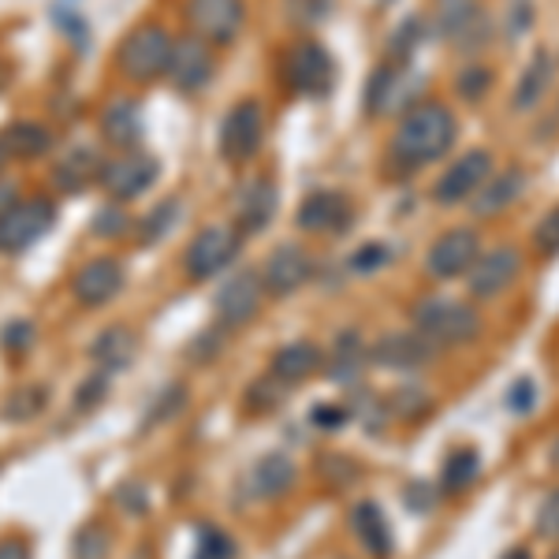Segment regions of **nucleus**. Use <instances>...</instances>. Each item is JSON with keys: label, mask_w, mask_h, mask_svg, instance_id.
<instances>
[{"label": "nucleus", "mask_w": 559, "mask_h": 559, "mask_svg": "<svg viewBox=\"0 0 559 559\" xmlns=\"http://www.w3.org/2000/svg\"><path fill=\"white\" fill-rule=\"evenodd\" d=\"M388 247H381V242H369V247H362L358 250L355 258H350V269L355 273H373V269H381V265H388Z\"/></svg>", "instance_id": "44"}, {"label": "nucleus", "mask_w": 559, "mask_h": 559, "mask_svg": "<svg viewBox=\"0 0 559 559\" xmlns=\"http://www.w3.org/2000/svg\"><path fill=\"white\" fill-rule=\"evenodd\" d=\"M455 139L459 120L452 108L440 102H421L407 108V116H403L392 134V160H400L403 168H426L432 160L448 157Z\"/></svg>", "instance_id": "1"}, {"label": "nucleus", "mask_w": 559, "mask_h": 559, "mask_svg": "<svg viewBox=\"0 0 559 559\" xmlns=\"http://www.w3.org/2000/svg\"><path fill=\"white\" fill-rule=\"evenodd\" d=\"M90 355H94V362L102 366L105 373H116V369H123L134 358V332L123 329V324H112V329H105L102 336L94 340Z\"/></svg>", "instance_id": "28"}, {"label": "nucleus", "mask_w": 559, "mask_h": 559, "mask_svg": "<svg viewBox=\"0 0 559 559\" xmlns=\"http://www.w3.org/2000/svg\"><path fill=\"white\" fill-rule=\"evenodd\" d=\"M489 83H492L489 68H463V71H459V79H455V90L466 97V102H481Z\"/></svg>", "instance_id": "38"}, {"label": "nucleus", "mask_w": 559, "mask_h": 559, "mask_svg": "<svg viewBox=\"0 0 559 559\" xmlns=\"http://www.w3.org/2000/svg\"><path fill=\"white\" fill-rule=\"evenodd\" d=\"M552 463L559 466V440H556V448H552Z\"/></svg>", "instance_id": "50"}, {"label": "nucleus", "mask_w": 559, "mask_h": 559, "mask_svg": "<svg viewBox=\"0 0 559 559\" xmlns=\"http://www.w3.org/2000/svg\"><path fill=\"white\" fill-rule=\"evenodd\" d=\"M310 276H313V258L302 247H295V242L276 247L265 265H261V287L269 295H276V299L295 295L299 287L310 284Z\"/></svg>", "instance_id": "14"}, {"label": "nucleus", "mask_w": 559, "mask_h": 559, "mask_svg": "<svg viewBox=\"0 0 559 559\" xmlns=\"http://www.w3.org/2000/svg\"><path fill=\"white\" fill-rule=\"evenodd\" d=\"M15 202H20V194H15V183H0V216L12 210Z\"/></svg>", "instance_id": "47"}, {"label": "nucleus", "mask_w": 559, "mask_h": 559, "mask_svg": "<svg viewBox=\"0 0 559 559\" xmlns=\"http://www.w3.org/2000/svg\"><path fill=\"white\" fill-rule=\"evenodd\" d=\"M350 526H355L358 540H362V548L373 559H388V556H392V548H395L392 526H388L384 511L377 508V503H369V500L358 503V508L350 511Z\"/></svg>", "instance_id": "26"}, {"label": "nucleus", "mask_w": 559, "mask_h": 559, "mask_svg": "<svg viewBox=\"0 0 559 559\" xmlns=\"http://www.w3.org/2000/svg\"><path fill=\"white\" fill-rule=\"evenodd\" d=\"M176 38L160 23H142L123 38L120 52H116V68L120 75L134 86H150L157 79H165L168 60H173Z\"/></svg>", "instance_id": "3"}, {"label": "nucleus", "mask_w": 559, "mask_h": 559, "mask_svg": "<svg viewBox=\"0 0 559 559\" xmlns=\"http://www.w3.org/2000/svg\"><path fill=\"white\" fill-rule=\"evenodd\" d=\"M355 221V205L340 191H313L299 205V228L310 236H340Z\"/></svg>", "instance_id": "16"}, {"label": "nucleus", "mask_w": 559, "mask_h": 559, "mask_svg": "<svg viewBox=\"0 0 559 559\" xmlns=\"http://www.w3.org/2000/svg\"><path fill=\"white\" fill-rule=\"evenodd\" d=\"M236 540H231L224 530L216 526H205L198 534V548H194V559H236Z\"/></svg>", "instance_id": "34"}, {"label": "nucleus", "mask_w": 559, "mask_h": 559, "mask_svg": "<svg viewBox=\"0 0 559 559\" xmlns=\"http://www.w3.org/2000/svg\"><path fill=\"white\" fill-rule=\"evenodd\" d=\"M0 142H4L8 157L26 160V157H41L52 146V134L41 123H12V128H4V134H0Z\"/></svg>", "instance_id": "30"}, {"label": "nucleus", "mask_w": 559, "mask_h": 559, "mask_svg": "<svg viewBox=\"0 0 559 559\" xmlns=\"http://www.w3.org/2000/svg\"><path fill=\"white\" fill-rule=\"evenodd\" d=\"M71 292L83 306H105L123 292V265L116 258H94L71 280Z\"/></svg>", "instance_id": "17"}, {"label": "nucleus", "mask_w": 559, "mask_h": 559, "mask_svg": "<svg viewBox=\"0 0 559 559\" xmlns=\"http://www.w3.org/2000/svg\"><path fill=\"white\" fill-rule=\"evenodd\" d=\"M552 559H559V552H556V556H552Z\"/></svg>", "instance_id": "51"}, {"label": "nucleus", "mask_w": 559, "mask_h": 559, "mask_svg": "<svg viewBox=\"0 0 559 559\" xmlns=\"http://www.w3.org/2000/svg\"><path fill=\"white\" fill-rule=\"evenodd\" d=\"M102 168L105 165L97 160V153L90 146H71L64 157L52 165V183L68 194H79L86 183H94V179L102 176Z\"/></svg>", "instance_id": "25"}, {"label": "nucleus", "mask_w": 559, "mask_h": 559, "mask_svg": "<svg viewBox=\"0 0 559 559\" xmlns=\"http://www.w3.org/2000/svg\"><path fill=\"white\" fill-rule=\"evenodd\" d=\"M0 347H4V355H26L34 347V324L23 318L8 321L4 332H0Z\"/></svg>", "instance_id": "36"}, {"label": "nucleus", "mask_w": 559, "mask_h": 559, "mask_svg": "<svg viewBox=\"0 0 559 559\" xmlns=\"http://www.w3.org/2000/svg\"><path fill=\"white\" fill-rule=\"evenodd\" d=\"M108 552H112V534L102 522H86L75 534V559H108Z\"/></svg>", "instance_id": "32"}, {"label": "nucleus", "mask_w": 559, "mask_h": 559, "mask_svg": "<svg viewBox=\"0 0 559 559\" xmlns=\"http://www.w3.org/2000/svg\"><path fill=\"white\" fill-rule=\"evenodd\" d=\"M265 142V112L258 102H239L221 123V157L228 165H247Z\"/></svg>", "instance_id": "6"}, {"label": "nucleus", "mask_w": 559, "mask_h": 559, "mask_svg": "<svg viewBox=\"0 0 559 559\" xmlns=\"http://www.w3.org/2000/svg\"><path fill=\"white\" fill-rule=\"evenodd\" d=\"M284 392H287V384H284V381H276L273 373L261 377V381L250 384V392H247V411H250V414H269V411H276L280 403H284Z\"/></svg>", "instance_id": "33"}, {"label": "nucleus", "mask_w": 559, "mask_h": 559, "mask_svg": "<svg viewBox=\"0 0 559 559\" xmlns=\"http://www.w3.org/2000/svg\"><path fill=\"white\" fill-rule=\"evenodd\" d=\"M8 165V150H4V142H0V168Z\"/></svg>", "instance_id": "48"}, {"label": "nucleus", "mask_w": 559, "mask_h": 559, "mask_svg": "<svg viewBox=\"0 0 559 559\" xmlns=\"http://www.w3.org/2000/svg\"><path fill=\"white\" fill-rule=\"evenodd\" d=\"M52 224H57V205L52 202H45V198L15 202L12 210L0 216V250H4V254H23V250L34 247Z\"/></svg>", "instance_id": "5"}, {"label": "nucleus", "mask_w": 559, "mask_h": 559, "mask_svg": "<svg viewBox=\"0 0 559 559\" xmlns=\"http://www.w3.org/2000/svg\"><path fill=\"white\" fill-rule=\"evenodd\" d=\"M41 407H45V388H23V392H15L12 400L4 403V418L26 421V418H34Z\"/></svg>", "instance_id": "35"}, {"label": "nucleus", "mask_w": 559, "mask_h": 559, "mask_svg": "<svg viewBox=\"0 0 559 559\" xmlns=\"http://www.w3.org/2000/svg\"><path fill=\"white\" fill-rule=\"evenodd\" d=\"M102 134L105 142L120 150H131L134 142L142 139V116H139V105L131 97H112L105 108H102Z\"/></svg>", "instance_id": "24"}, {"label": "nucleus", "mask_w": 559, "mask_h": 559, "mask_svg": "<svg viewBox=\"0 0 559 559\" xmlns=\"http://www.w3.org/2000/svg\"><path fill=\"white\" fill-rule=\"evenodd\" d=\"M508 400H511V411H530V407H534V384L519 381L515 388H511Z\"/></svg>", "instance_id": "45"}, {"label": "nucleus", "mask_w": 559, "mask_h": 559, "mask_svg": "<svg viewBox=\"0 0 559 559\" xmlns=\"http://www.w3.org/2000/svg\"><path fill=\"white\" fill-rule=\"evenodd\" d=\"M526 191V173L522 168H503L496 179H485V187L471 198V210L477 216H496L503 213L511 202H519V194Z\"/></svg>", "instance_id": "23"}, {"label": "nucleus", "mask_w": 559, "mask_h": 559, "mask_svg": "<svg viewBox=\"0 0 559 559\" xmlns=\"http://www.w3.org/2000/svg\"><path fill=\"white\" fill-rule=\"evenodd\" d=\"M534 247H537L540 258H556L559 254V205H556V210H548L545 221L537 224Z\"/></svg>", "instance_id": "37"}, {"label": "nucleus", "mask_w": 559, "mask_h": 559, "mask_svg": "<svg viewBox=\"0 0 559 559\" xmlns=\"http://www.w3.org/2000/svg\"><path fill=\"white\" fill-rule=\"evenodd\" d=\"M94 231L105 239H116L128 231V213L120 210V205H105V210L94 213Z\"/></svg>", "instance_id": "41"}, {"label": "nucleus", "mask_w": 559, "mask_h": 559, "mask_svg": "<svg viewBox=\"0 0 559 559\" xmlns=\"http://www.w3.org/2000/svg\"><path fill=\"white\" fill-rule=\"evenodd\" d=\"M332 0H287V20L299 26H313L329 15Z\"/></svg>", "instance_id": "40"}, {"label": "nucleus", "mask_w": 559, "mask_h": 559, "mask_svg": "<svg viewBox=\"0 0 559 559\" xmlns=\"http://www.w3.org/2000/svg\"><path fill=\"white\" fill-rule=\"evenodd\" d=\"M321 350L313 344H306V340H299V344H287L280 347L273 355V362H269V373L276 377V381H284L287 388L310 381L313 373H321Z\"/></svg>", "instance_id": "20"}, {"label": "nucleus", "mask_w": 559, "mask_h": 559, "mask_svg": "<svg viewBox=\"0 0 559 559\" xmlns=\"http://www.w3.org/2000/svg\"><path fill=\"white\" fill-rule=\"evenodd\" d=\"M280 194L273 187V179H254L239 191L236 202V231L239 236H258V231L269 228V221L276 216Z\"/></svg>", "instance_id": "18"}, {"label": "nucleus", "mask_w": 559, "mask_h": 559, "mask_svg": "<svg viewBox=\"0 0 559 559\" xmlns=\"http://www.w3.org/2000/svg\"><path fill=\"white\" fill-rule=\"evenodd\" d=\"M261 295H265V287H261L258 273H236L231 280H224L213 299L221 329H242V324L254 321L261 310Z\"/></svg>", "instance_id": "12"}, {"label": "nucleus", "mask_w": 559, "mask_h": 559, "mask_svg": "<svg viewBox=\"0 0 559 559\" xmlns=\"http://www.w3.org/2000/svg\"><path fill=\"white\" fill-rule=\"evenodd\" d=\"M437 26L452 45H474L471 38L485 26L477 0H437Z\"/></svg>", "instance_id": "21"}, {"label": "nucleus", "mask_w": 559, "mask_h": 559, "mask_svg": "<svg viewBox=\"0 0 559 559\" xmlns=\"http://www.w3.org/2000/svg\"><path fill=\"white\" fill-rule=\"evenodd\" d=\"M105 392H108V373L102 369V373H94L86 384H79V392H75V411H90V407H97Z\"/></svg>", "instance_id": "43"}, {"label": "nucleus", "mask_w": 559, "mask_h": 559, "mask_svg": "<svg viewBox=\"0 0 559 559\" xmlns=\"http://www.w3.org/2000/svg\"><path fill=\"white\" fill-rule=\"evenodd\" d=\"M519 269H522V254L511 242L503 247H492L489 254H481L474 261V269L466 276V287H471L474 299H496L500 292H508L511 284L519 280Z\"/></svg>", "instance_id": "13"}, {"label": "nucleus", "mask_w": 559, "mask_h": 559, "mask_svg": "<svg viewBox=\"0 0 559 559\" xmlns=\"http://www.w3.org/2000/svg\"><path fill=\"white\" fill-rule=\"evenodd\" d=\"M414 329L437 350L466 347L481 336V313L452 295H426L414 306Z\"/></svg>", "instance_id": "2"}, {"label": "nucleus", "mask_w": 559, "mask_h": 559, "mask_svg": "<svg viewBox=\"0 0 559 559\" xmlns=\"http://www.w3.org/2000/svg\"><path fill=\"white\" fill-rule=\"evenodd\" d=\"M508 559H530V552H522V548H515V552H511Z\"/></svg>", "instance_id": "49"}, {"label": "nucleus", "mask_w": 559, "mask_h": 559, "mask_svg": "<svg viewBox=\"0 0 559 559\" xmlns=\"http://www.w3.org/2000/svg\"><path fill=\"white\" fill-rule=\"evenodd\" d=\"M366 362H369V350L362 344V336H358V332H340L324 369H329V381L358 384V381H362V373H366Z\"/></svg>", "instance_id": "22"}, {"label": "nucleus", "mask_w": 559, "mask_h": 559, "mask_svg": "<svg viewBox=\"0 0 559 559\" xmlns=\"http://www.w3.org/2000/svg\"><path fill=\"white\" fill-rule=\"evenodd\" d=\"M165 79L179 94H198L213 79V49L202 38H176Z\"/></svg>", "instance_id": "15"}, {"label": "nucleus", "mask_w": 559, "mask_h": 559, "mask_svg": "<svg viewBox=\"0 0 559 559\" xmlns=\"http://www.w3.org/2000/svg\"><path fill=\"white\" fill-rule=\"evenodd\" d=\"M295 485V463L287 455H265L254 463V471H250V492L258 496V500H280V496H287Z\"/></svg>", "instance_id": "27"}, {"label": "nucleus", "mask_w": 559, "mask_h": 559, "mask_svg": "<svg viewBox=\"0 0 559 559\" xmlns=\"http://www.w3.org/2000/svg\"><path fill=\"white\" fill-rule=\"evenodd\" d=\"M432 347L421 332H392V336H384L381 344L373 347V358L381 366L388 369H418V366H426L429 358H432Z\"/></svg>", "instance_id": "19"}, {"label": "nucleus", "mask_w": 559, "mask_h": 559, "mask_svg": "<svg viewBox=\"0 0 559 559\" xmlns=\"http://www.w3.org/2000/svg\"><path fill=\"white\" fill-rule=\"evenodd\" d=\"M489 173H492V153L489 150L463 153V157L452 160V165L444 168V176L432 183V202H440V205L471 202V198L485 187Z\"/></svg>", "instance_id": "10"}, {"label": "nucleus", "mask_w": 559, "mask_h": 559, "mask_svg": "<svg viewBox=\"0 0 559 559\" xmlns=\"http://www.w3.org/2000/svg\"><path fill=\"white\" fill-rule=\"evenodd\" d=\"M548 83H552V57L540 49L537 57L526 64V71H522V79L515 86V108H519V112H522V108H534L540 97H545Z\"/></svg>", "instance_id": "29"}, {"label": "nucleus", "mask_w": 559, "mask_h": 559, "mask_svg": "<svg viewBox=\"0 0 559 559\" xmlns=\"http://www.w3.org/2000/svg\"><path fill=\"white\" fill-rule=\"evenodd\" d=\"M183 15L194 38H202L205 45H231L242 31L247 8H242V0H187Z\"/></svg>", "instance_id": "7"}, {"label": "nucleus", "mask_w": 559, "mask_h": 559, "mask_svg": "<svg viewBox=\"0 0 559 559\" xmlns=\"http://www.w3.org/2000/svg\"><path fill=\"white\" fill-rule=\"evenodd\" d=\"M477 452L474 448H459V452L448 455V463H444V471H440V489H444L448 496H459V492H466L474 485V477H477Z\"/></svg>", "instance_id": "31"}, {"label": "nucleus", "mask_w": 559, "mask_h": 559, "mask_svg": "<svg viewBox=\"0 0 559 559\" xmlns=\"http://www.w3.org/2000/svg\"><path fill=\"white\" fill-rule=\"evenodd\" d=\"M157 176H160L157 157H150V153H123V157L105 160L97 183H102V191H108V198H116V202H131V198H139L142 191H150V187L157 183Z\"/></svg>", "instance_id": "9"}, {"label": "nucleus", "mask_w": 559, "mask_h": 559, "mask_svg": "<svg viewBox=\"0 0 559 559\" xmlns=\"http://www.w3.org/2000/svg\"><path fill=\"white\" fill-rule=\"evenodd\" d=\"M176 210H179V202H173V198H165V202L153 210L146 221H142V239L146 242H153V239H160L165 236L168 228H173V216H176Z\"/></svg>", "instance_id": "39"}, {"label": "nucleus", "mask_w": 559, "mask_h": 559, "mask_svg": "<svg viewBox=\"0 0 559 559\" xmlns=\"http://www.w3.org/2000/svg\"><path fill=\"white\" fill-rule=\"evenodd\" d=\"M239 239H242L239 231L224 228V224H213V228L198 231L191 239V247H187V258H183L187 276H191L194 284H202V280L224 273V269L231 265V258L239 254Z\"/></svg>", "instance_id": "8"}, {"label": "nucleus", "mask_w": 559, "mask_h": 559, "mask_svg": "<svg viewBox=\"0 0 559 559\" xmlns=\"http://www.w3.org/2000/svg\"><path fill=\"white\" fill-rule=\"evenodd\" d=\"M477 258H481V239H477V231L474 228H452L429 247L426 273L432 280H455V276L471 273Z\"/></svg>", "instance_id": "11"}, {"label": "nucleus", "mask_w": 559, "mask_h": 559, "mask_svg": "<svg viewBox=\"0 0 559 559\" xmlns=\"http://www.w3.org/2000/svg\"><path fill=\"white\" fill-rule=\"evenodd\" d=\"M0 559H31V548L20 537H4L0 540Z\"/></svg>", "instance_id": "46"}, {"label": "nucleus", "mask_w": 559, "mask_h": 559, "mask_svg": "<svg viewBox=\"0 0 559 559\" xmlns=\"http://www.w3.org/2000/svg\"><path fill=\"white\" fill-rule=\"evenodd\" d=\"M537 534L548 540H559V489L545 496V503L537 508Z\"/></svg>", "instance_id": "42"}, {"label": "nucleus", "mask_w": 559, "mask_h": 559, "mask_svg": "<svg viewBox=\"0 0 559 559\" xmlns=\"http://www.w3.org/2000/svg\"><path fill=\"white\" fill-rule=\"evenodd\" d=\"M284 79L295 94L302 97H324L336 83V64L321 41H299L284 57Z\"/></svg>", "instance_id": "4"}]
</instances>
